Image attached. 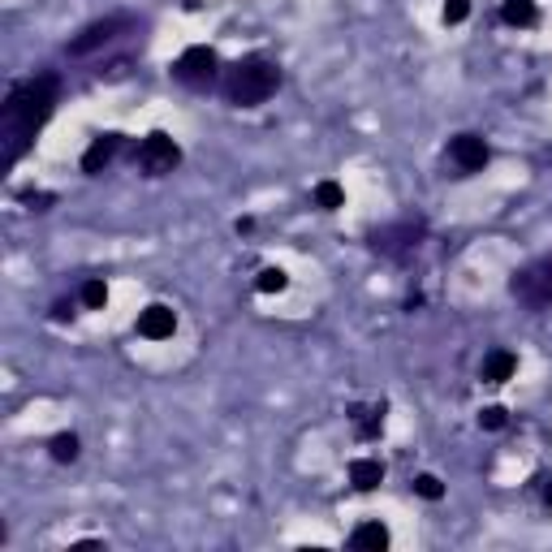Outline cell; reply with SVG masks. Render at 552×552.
I'll return each instance as SVG.
<instances>
[{"mask_svg": "<svg viewBox=\"0 0 552 552\" xmlns=\"http://www.w3.org/2000/svg\"><path fill=\"white\" fill-rule=\"evenodd\" d=\"M134 165L143 168L147 177H165V173H173V168L182 165V147L173 143L165 130H151L143 143H139V151H134Z\"/></svg>", "mask_w": 552, "mask_h": 552, "instance_id": "8992f818", "label": "cell"}, {"mask_svg": "<svg viewBox=\"0 0 552 552\" xmlns=\"http://www.w3.org/2000/svg\"><path fill=\"white\" fill-rule=\"evenodd\" d=\"M26 203H30L35 212H48V203H56V194H30Z\"/></svg>", "mask_w": 552, "mask_h": 552, "instance_id": "603a6c76", "label": "cell"}, {"mask_svg": "<svg viewBox=\"0 0 552 552\" xmlns=\"http://www.w3.org/2000/svg\"><path fill=\"white\" fill-rule=\"evenodd\" d=\"M121 30H130V18H125V13H113V18H99V22L82 26V30L73 35L70 44H65V52H70V56H91V52L108 48V44L117 39Z\"/></svg>", "mask_w": 552, "mask_h": 552, "instance_id": "52a82bcc", "label": "cell"}, {"mask_svg": "<svg viewBox=\"0 0 552 552\" xmlns=\"http://www.w3.org/2000/svg\"><path fill=\"white\" fill-rule=\"evenodd\" d=\"M350 483H354L359 492H376V488L385 483V466H380L376 457H354V462H350Z\"/></svg>", "mask_w": 552, "mask_h": 552, "instance_id": "8fae6325", "label": "cell"}, {"mask_svg": "<svg viewBox=\"0 0 552 552\" xmlns=\"http://www.w3.org/2000/svg\"><path fill=\"white\" fill-rule=\"evenodd\" d=\"M276 87H281V70L268 56H242L225 73V99L234 108H259L276 96Z\"/></svg>", "mask_w": 552, "mask_h": 552, "instance_id": "7a4b0ae2", "label": "cell"}, {"mask_svg": "<svg viewBox=\"0 0 552 552\" xmlns=\"http://www.w3.org/2000/svg\"><path fill=\"white\" fill-rule=\"evenodd\" d=\"M385 414H388L385 402H380V406H371V410H362V406L350 410V419L359 423V436H362V440H376V436H380V428H385Z\"/></svg>", "mask_w": 552, "mask_h": 552, "instance_id": "9a60e30c", "label": "cell"}, {"mask_svg": "<svg viewBox=\"0 0 552 552\" xmlns=\"http://www.w3.org/2000/svg\"><path fill=\"white\" fill-rule=\"evenodd\" d=\"M104 302H108V285L104 281H87L82 285V307L87 311H104Z\"/></svg>", "mask_w": 552, "mask_h": 552, "instance_id": "d6986e66", "label": "cell"}, {"mask_svg": "<svg viewBox=\"0 0 552 552\" xmlns=\"http://www.w3.org/2000/svg\"><path fill=\"white\" fill-rule=\"evenodd\" d=\"M173 333H177V311H173V307L151 302L147 311H139V336H147V341H168Z\"/></svg>", "mask_w": 552, "mask_h": 552, "instance_id": "9c48e42d", "label": "cell"}, {"mask_svg": "<svg viewBox=\"0 0 552 552\" xmlns=\"http://www.w3.org/2000/svg\"><path fill=\"white\" fill-rule=\"evenodd\" d=\"M449 156H454L457 173H483L488 160H492V147L483 143L480 134H457L454 143H449Z\"/></svg>", "mask_w": 552, "mask_h": 552, "instance_id": "ba28073f", "label": "cell"}, {"mask_svg": "<svg viewBox=\"0 0 552 552\" xmlns=\"http://www.w3.org/2000/svg\"><path fill=\"white\" fill-rule=\"evenodd\" d=\"M423 238H428V225H423V220H402V225L376 229V234H371V251H380L388 259H410Z\"/></svg>", "mask_w": 552, "mask_h": 552, "instance_id": "5b68a950", "label": "cell"}, {"mask_svg": "<svg viewBox=\"0 0 552 552\" xmlns=\"http://www.w3.org/2000/svg\"><path fill=\"white\" fill-rule=\"evenodd\" d=\"M509 293H514L522 307H531V311L552 307V255L531 259L527 268H518V272L509 276Z\"/></svg>", "mask_w": 552, "mask_h": 552, "instance_id": "3957f363", "label": "cell"}, {"mask_svg": "<svg viewBox=\"0 0 552 552\" xmlns=\"http://www.w3.org/2000/svg\"><path fill=\"white\" fill-rule=\"evenodd\" d=\"M70 302H56V307H52V319H70Z\"/></svg>", "mask_w": 552, "mask_h": 552, "instance_id": "cb8c5ba5", "label": "cell"}, {"mask_svg": "<svg viewBox=\"0 0 552 552\" xmlns=\"http://www.w3.org/2000/svg\"><path fill=\"white\" fill-rule=\"evenodd\" d=\"M285 285H289L285 268H264V272L255 276V289H259V293H281Z\"/></svg>", "mask_w": 552, "mask_h": 552, "instance_id": "ac0fdd59", "label": "cell"}, {"mask_svg": "<svg viewBox=\"0 0 552 552\" xmlns=\"http://www.w3.org/2000/svg\"><path fill=\"white\" fill-rule=\"evenodd\" d=\"M414 492H419L423 501H440V497H445V483L436 480V475H414Z\"/></svg>", "mask_w": 552, "mask_h": 552, "instance_id": "ffe728a7", "label": "cell"}, {"mask_svg": "<svg viewBox=\"0 0 552 552\" xmlns=\"http://www.w3.org/2000/svg\"><path fill=\"white\" fill-rule=\"evenodd\" d=\"M350 544L359 552H385L388 548V527L385 522H359L354 535H350Z\"/></svg>", "mask_w": 552, "mask_h": 552, "instance_id": "4fadbf2b", "label": "cell"}, {"mask_svg": "<svg viewBox=\"0 0 552 552\" xmlns=\"http://www.w3.org/2000/svg\"><path fill=\"white\" fill-rule=\"evenodd\" d=\"M217 73H220V56H217V48H208V44H194V48H186L173 61V78H177L182 87H191V91H208V87L217 82Z\"/></svg>", "mask_w": 552, "mask_h": 552, "instance_id": "277c9868", "label": "cell"}, {"mask_svg": "<svg viewBox=\"0 0 552 552\" xmlns=\"http://www.w3.org/2000/svg\"><path fill=\"white\" fill-rule=\"evenodd\" d=\"M121 143H125V134H117V130L99 134L96 143H91L87 151H82V173H91V177H96V173H104V168H108L113 160H117Z\"/></svg>", "mask_w": 552, "mask_h": 552, "instance_id": "30bf717a", "label": "cell"}, {"mask_svg": "<svg viewBox=\"0 0 552 552\" xmlns=\"http://www.w3.org/2000/svg\"><path fill=\"white\" fill-rule=\"evenodd\" d=\"M518 371V354H509V350H492L488 359H483V385H505L509 376Z\"/></svg>", "mask_w": 552, "mask_h": 552, "instance_id": "7c38bea8", "label": "cell"}, {"mask_svg": "<svg viewBox=\"0 0 552 552\" xmlns=\"http://www.w3.org/2000/svg\"><path fill=\"white\" fill-rule=\"evenodd\" d=\"M471 18V0H445V22L457 26V22H466Z\"/></svg>", "mask_w": 552, "mask_h": 552, "instance_id": "7402d4cb", "label": "cell"}, {"mask_svg": "<svg viewBox=\"0 0 552 552\" xmlns=\"http://www.w3.org/2000/svg\"><path fill=\"white\" fill-rule=\"evenodd\" d=\"M544 501H548V505H552V480H548V483H544Z\"/></svg>", "mask_w": 552, "mask_h": 552, "instance_id": "d4e9b609", "label": "cell"}, {"mask_svg": "<svg viewBox=\"0 0 552 552\" xmlns=\"http://www.w3.org/2000/svg\"><path fill=\"white\" fill-rule=\"evenodd\" d=\"M311 199H315V208H319V212H336V208H345V191H341L336 182H319Z\"/></svg>", "mask_w": 552, "mask_h": 552, "instance_id": "e0dca14e", "label": "cell"}, {"mask_svg": "<svg viewBox=\"0 0 552 552\" xmlns=\"http://www.w3.org/2000/svg\"><path fill=\"white\" fill-rule=\"evenodd\" d=\"M501 22L505 26H535L539 22V9H535V0H505L501 4Z\"/></svg>", "mask_w": 552, "mask_h": 552, "instance_id": "5bb4252c", "label": "cell"}, {"mask_svg": "<svg viewBox=\"0 0 552 552\" xmlns=\"http://www.w3.org/2000/svg\"><path fill=\"white\" fill-rule=\"evenodd\" d=\"M48 454H52V462H61V466H65V462H78L82 445H78V436H73V432H56L48 440Z\"/></svg>", "mask_w": 552, "mask_h": 552, "instance_id": "2e32d148", "label": "cell"}, {"mask_svg": "<svg viewBox=\"0 0 552 552\" xmlns=\"http://www.w3.org/2000/svg\"><path fill=\"white\" fill-rule=\"evenodd\" d=\"M56 96H61V82H56V73H35V78H26L18 82L4 104H0V130H4V168H13L22 160L30 143H35V134L48 125L52 108H56Z\"/></svg>", "mask_w": 552, "mask_h": 552, "instance_id": "6da1fadb", "label": "cell"}, {"mask_svg": "<svg viewBox=\"0 0 552 552\" xmlns=\"http://www.w3.org/2000/svg\"><path fill=\"white\" fill-rule=\"evenodd\" d=\"M505 423H509L505 406H483V410H480V428H483V432H501Z\"/></svg>", "mask_w": 552, "mask_h": 552, "instance_id": "44dd1931", "label": "cell"}]
</instances>
